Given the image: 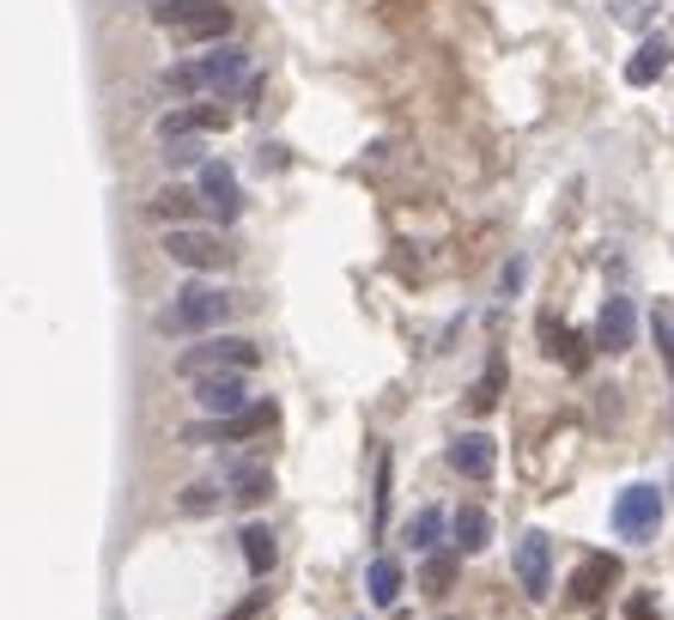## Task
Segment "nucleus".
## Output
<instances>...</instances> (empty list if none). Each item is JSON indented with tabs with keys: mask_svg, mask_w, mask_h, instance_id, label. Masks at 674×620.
<instances>
[{
	"mask_svg": "<svg viewBox=\"0 0 674 620\" xmlns=\"http://www.w3.org/2000/svg\"><path fill=\"white\" fill-rule=\"evenodd\" d=\"M231 292L225 286H207V280H189V286L171 292V304H164L159 317V335H176V341H189V335H213L225 329V317H231Z\"/></svg>",
	"mask_w": 674,
	"mask_h": 620,
	"instance_id": "obj_1",
	"label": "nucleus"
},
{
	"mask_svg": "<svg viewBox=\"0 0 674 620\" xmlns=\"http://www.w3.org/2000/svg\"><path fill=\"white\" fill-rule=\"evenodd\" d=\"M231 86H250V55L243 49H207V55H195V61H183V67H171L164 74V92H176V98H195V92H207V98H225Z\"/></svg>",
	"mask_w": 674,
	"mask_h": 620,
	"instance_id": "obj_2",
	"label": "nucleus"
},
{
	"mask_svg": "<svg viewBox=\"0 0 674 620\" xmlns=\"http://www.w3.org/2000/svg\"><path fill=\"white\" fill-rule=\"evenodd\" d=\"M255 365H262V347H255L250 335H219V329H213L207 341H195V347L176 353V371H183V377H207V371H255Z\"/></svg>",
	"mask_w": 674,
	"mask_h": 620,
	"instance_id": "obj_3",
	"label": "nucleus"
},
{
	"mask_svg": "<svg viewBox=\"0 0 674 620\" xmlns=\"http://www.w3.org/2000/svg\"><path fill=\"white\" fill-rule=\"evenodd\" d=\"M152 19H159L164 31H176L183 43H219L225 31H231V7H225V0H159Z\"/></svg>",
	"mask_w": 674,
	"mask_h": 620,
	"instance_id": "obj_4",
	"label": "nucleus"
},
{
	"mask_svg": "<svg viewBox=\"0 0 674 620\" xmlns=\"http://www.w3.org/2000/svg\"><path fill=\"white\" fill-rule=\"evenodd\" d=\"M274 420H279L274 402H250V408H238V414H207V420L183 426V444H238V438L267 432Z\"/></svg>",
	"mask_w": 674,
	"mask_h": 620,
	"instance_id": "obj_5",
	"label": "nucleus"
},
{
	"mask_svg": "<svg viewBox=\"0 0 674 620\" xmlns=\"http://www.w3.org/2000/svg\"><path fill=\"white\" fill-rule=\"evenodd\" d=\"M511 572H516V584H523V596L541 602V596L553 590V536H547V529H523L511 548Z\"/></svg>",
	"mask_w": 674,
	"mask_h": 620,
	"instance_id": "obj_6",
	"label": "nucleus"
},
{
	"mask_svg": "<svg viewBox=\"0 0 674 620\" xmlns=\"http://www.w3.org/2000/svg\"><path fill=\"white\" fill-rule=\"evenodd\" d=\"M656 529H662V487H650V481L620 487V499H614V536L656 541Z\"/></svg>",
	"mask_w": 674,
	"mask_h": 620,
	"instance_id": "obj_7",
	"label": "nucleus"
},
{
	"mask_svg": "<svg viewBox=\"0 0 674 620\" xmlns=\"http://www.w3.org/2000/svg\"><path fill=\"white\" fill-rule=\"evenodd\" d=\"M164 256L183 268H195V274H219L225 262H231V244L219 238V232H195V225H171L164 232Z\"/></svg>",
	"mask_w": 674,
	"mask_h": 620,
	"instance_id": "obj_8",
	"label": "nucleus"
},
{
	"mask_svg": "<svg viewBox=\"0 0 674 620\" xmlns=\"http://www.w3.org/2000/svg\"><path fill=\"white\" fill-rule=\"evenodd\" d=\"M231 122V110L219 98H189V104L164 110L159 116V140H189V134H219Z\"/></svg>",
	"mask_w": 674,
	"mask_h": 620,
	"instance_id": "obj_9",
	"label": "nucleus"
},
{
	"mask_svg": "<svg viewBox=\"0 0 674 620\" xmlns=\"http://www.w3.org/2000/svg\"><path fill=\"white\" fill-rule=\"evenodd\" d=\"M449 469L462 481H492L499 475V438L492 432H462V438H449Z\"/></svg>",
	"mask_w": 674,
	"mask_h": 620,
	"instance_id": "obj_10",
	"label": "nucleus"
},
{
	"mask_svg": "<svg viewBox=\"0 0 674 620\" xmlns=\"http://www.w3.org/2000/svg\"><path fill=\"white\" fill-rule=\"evenodd\" d=\"M250 371H207V377H195V402L201 414H238L250 408Z\"/></svg>",
	"mask_w": 674,
	"mask_h": 620,
	"instance_id": "obj_11",
	"label": "nucleus"
},
{
	"mask_svg": "<svg viewBox=\"0 0 674 620\" xmlns=\"http://www.w3.org/2000/svg\"><path fill=\"white\" fill-rule=\"evenodd\" d=\"M632 341H638V311H632V298L614 292V298L602 304V317H595V347H602V353H626Z\"/></svg>",
	"mask_w": 674,
	"mask_h": 620,
	"instance_id": "obj_12",
	"label": "nucleus"
},
{
	"mask_svg": "<svg viewBox=\"0 0 674 620\" xmlns=\"http://www.w3.org/2000/svg\"><path fill=\"white\" fill-rule=\"evenodd\" d=\"M201 201H207V213H219V219L231 225L243 213L238 171H231V165H219V159H207V165H201Z\"/></svg>",
	"mask_w": 674,
	"mask_h": 620,
	"instance_id": "obj_13",
	"label": "nucleus"
},
{
	"mask_svg": "<svg viewBox=\"0 0 674 620\" xmlns=\"http://www.w3.org/2000/svg\"><path fill=\"white\" fill-rule=\"evenodd\" d=\"M669 61H674V43L669 37H644L632 49V61H626V86H656L662 74H669Z\"/></svg>",
	"mask_w": 674,
	"mask_h": 620,
	"instance_id": "obj_14",
	"label": "nucleus"
},
{
	"mask_svg": "<svg viewBox=\"0 0 674 620\" xmlns=\"http://www.w3.org/2000/svg\"><path fill=\"white\" fill-rule=\"evenodd\" d=\"M608 584H620V560L614 554H590L578 572H571V596H578V602H595Z\"/></svg>",
	"mask_w": 674,
	"mask_h": 620,
	"instance_id": "obj_15",
	"label": "nucleus"
},
{
	"mask_svg": "<svg viewBox=\"0 0 674 620\" xmlns=\"http://www.w3.org/2000/svg\"><path fill=\"white\" fill-rule=\"evenodd\" d=\"M449 541H456L462 554H487V541H492V517L480 511V505H462V511L449 517Z\"/></svg>",
	"mask_w": 674,
	"mask_h": 620,
	"instance_id": "obj_16",
	"label": "nucleus"
},
{
	"mask_svg": "<svg viewBox=\"0 0 674 620\" xmlns=\"http://www.w3.org/2000/svg\"><path fill=\"white\" fill-rule=\"evenodd\" d=\"M225 487H231V499H238V505H262L267 493H274V469H267V462H243V469L225 475Z\"/></svg>",
	"mask_w": 674,
	"mask_h": 620,
	"instance_id": "obj_17",
	"label": "nucleus"
},
{
	"mask_svg": "<svg viewBox=\"0 0 674 620\" xmlns=\"http://www.w3.org/2000/svg\"><path fill=\"white\" fill-rule=\"evenodd\" d=\"M243 560H250L255 578H267V572H274L279 541H274V529H267V523H250V529H243Z\"/></svg>",
	"mask_w": 674,
	"mask_h": 620,
	"instance_id": "obj_18",
	"label": "nucleus"
},
{
	"mask_svg": "<svg viewBox=\"0 0 674 620\" xmlns=\"http://www.w3.org/2000/svg\"><path fill=\"white\" fill-rule=\"evenodd\" d=\"M365 590H370V602L377 608H389L401 596V560H370V572H365Z\"/></svg>",
	"mask_w": 674,
	"mask_h": 620,
	"instance_id": "obj_19",
	"label": "nucleus"
},
{
	"mask_svg": "<svg viewBox=\"0 0 674 620\" xmlns=\"http://www.w3.org/2000/svg\"><path fill=\"white\" fill-rule=\"evenodd\" d=\"M462 548H449V554H432L425 560V572H420V584H425V596H444L449 584H456V566H462Z\"/></svg>",
	"mask_w": 674,
	"mask_h": 620,
	"instance_id": "obj_20",
	"label": "nucleus"
},
{
	"mask_svg": "<svg viewBox=\"0 0 674 620\" xmlns=\"http://www.w3.org/2000/svg\"><path fill=\"white\" fill-rule=\"evenodd\" d=\"M437 529H444V511H432V505H425V511H413L408 517V548H413V554H432V548H437Z\"/></svg>",
	"mask_w": 674,
	"mask_h": 620,
	"instance_id": "obj_21",
	"label": "nucleus"
},
{
	"mask_svg": "<svg viewBox=\"0 0 674 620\" xmlns=\"http://www.w3.org/2000/svg\"><path fill=\"white\" fill-rule=\"evenodd\" d=\"M219 487H225V481H195V487H189L183 499H176V511H189V517L213 511V505H219Z\"/></svg>",
	"mask_w": 674,
	"mask_h": 620,
	"instance_id": "obj_22",
	"label": "nucleus"
},
{
	"mask_svg": "<svg viewBox=\"0 0 674 620\" xmlns=\"http://www.w3.org/2000/svg\"><path fill=\"white\" fill-rule=\"evenodd\" d=\"M152 219H171V225H183L189 219V189H164V195L159 201H152Z\"/></svg>",
	"mask_w": 674,
	"mask_h": 620,
	"instance_id": "obj_23",
	"label": "nucleus"
},
{
	"mask_svg": "<svg viewBox=\"0 0 674 620\" xmlns=\"http://www.w3.org/2000/svg\"><path fill=\"white\" fill-rule=\"evenodd\" d=\"M164 165H171V171L201 165V134H189V140H164Z\"/></svg>",
	"mask_w": 674,
	"mask_h": 620,
	"instance_id": "obj_24",
	"label": "nucleus"
},
{
	"mask_svg": "<svg viewBox=\"0 0 674 620\" xmlns=\"http://www.w3.org/2000/svg\"><path fill=\"white\" fill-rule=\"evenodd\" d=\"M389 523V456H377V529Z\"/></svg>",
	"mask_w": 674,
	"mask_h": 620,
	"instance_id": "obj_25",
	"label": "nucleus"
},
{
	"mask_svg": "<svg viewBox=\"0 0 674 620\" xmlns=\"http://www.w3.org/2000/svg\"><path fill=\"white\" fill-rule=\"evenodd\" d=\"M492 402H499V359H492V371L480 377V390H475V408H480V414H487Z\"/></svg>",
	"mask_w": 674,
	"mask_h": 620,
	"instance_id": "obj_26",
	"label": "nucleus"
},
{
	"mask_svg": "<svg viewBox=\"0 0 674 620\" xmlns=\"http://www.w3.org/2000/svg\"><path fill=\"white\" fill-rule=\"evenodd\" d=\"M656 341H662V359H669V377H674V323H669V311H656Z\"/></svg>",
	"mask_w": 674,
	"mask_h": 620,
	"instance_id": "obj_27",
	"label": "nucleus"
},
{
	"mask_svg": "<svg viewBox=\"0 0 674 620\" xmlns=\"http://www.w3.org/2000/svg\"><path fill=\"white\" fill-rule=\"evenodd\" d=\"M255 159H262V171H286V153H279V140H262V153H255Z\"/></svg>",
	"mask_w": 674,
	"mask_h": 620,
	"instance_id": "obj_28",
	"label": "nucleus"
},
{
	"mask_svg": "<svg viewBox=\"0 0 674 620\" xmlns=\"http://www.w3.org/2000/svg\"><path fill=\"white\" fill-rule=\"evenodd\" d=\"M656 615V602H650V596H632V608H626V620H650Z\"/></svg>",
	"mask_w": 674,
	"mask_h": 620,
	"instance_id": "obj_29",
	"label": "nucleus"
},
{
	"mask_svg": "<svg viewBox=\"0 0 674 620\" xmlns=\"http://www.w3.org/2000/svg\"><path fill=\"white\" fill-rule=\"evenodd\" d=\"M499 286H504V292H516V286H523V262H511V268H504V274H499Z\"/></svg>",
	"mask_w": 674,
	"mask_h": 620,
	"instance_id": "obj_30",
	"label": "nucleus"
}]
</instances>
